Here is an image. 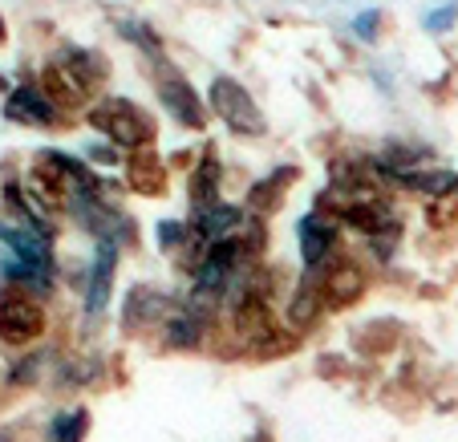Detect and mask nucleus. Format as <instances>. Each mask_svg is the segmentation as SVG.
Listing matches in <instances>:
<instances>
[{
	"label": "nucleus",
	"mask_w": 458,
	"mask_h": 442,
	"mask_svg": "<svg viewBox=\"0 0 458 442\" xmlns=\"http://www.w3.org/2000/svg\"><path fill=\"white\" fill-rule=\"evenodd\" d=\"M102 81H106V57L94 49H81V45H57L41 73V89L61 110L86 106Z\"/></svg>",
	"instance_id": "1"
},
{
	"label": "nucleus",
	"mask_w": 458,
	"mask_h": 442,
	"mask_svg": "<svg viewBox=\"0 0 458 442\" xmlns=\"http://www.w3.org/2000/svg\"><path fill=\"white\" fill-rule=\"evenodd\" d=\"M86 122L110 147H122L126 155L155 147V118L130 98H98L86 110Z\"/></svg>",
	"instance_id": "2"
},
{
	"label": "nucleus",
	"mask_w": 458,
	"mask_h": 442,
	"mask_svg": "<svg viewBox=\"0 0 458 442\" xmlns=\"http://www.w3.org/2000/svg\"><path fill=\"white\" fill-rule=\"evenodd\" d=\"M49 333V309L41 296L21 288H0V345H33Z\"/></svg>",
	"instance_id": "3"
},
{
	"label": "nucleus",
	"mask_w": 458,
	"mask_h": 442,
	"mask_svg": "<svg viewBox=\"0 0 458 442\" xmlns=\"http://www.w3.org/2000/svg\"><path fill=\"white\" fill-rule=\"evenodd\" d=\"M208 106L216 110V118L224 122L227 131L240 134V139H256V134H264V114H259L256 98H251L235 78H224V73L211 78Z\"/></svg>",
	"instance_id": "4"
},
{
	"label": "nucleus",
	"mask_w": 458,
	"mask_h": 442,
	"mask_svg": "<svg viewBox=\"0 0 458 442\" xmlns=\"http://www.w3.org/2000/svg\"><path fill=\"white\" fill-rule=\"evenodd\" d=\"M155 89H158V102L166 106V114H171L179 126H187V131H203V126H208V106L199 102L195 86H191L174 65H163V61H158Z\"/></svg>",
	"instance_id": "5"
},
{
	"label": "nucleus",
	"mask_w": 458,
	"mask_h": 442,
	"mask_svg": "<svg viewBox=\"0 0 458 442\" xmlns=\"http://www.w3.org/2000/svg\"><path fill=\"white\" fill-rule=\"evenodd\" d=\"M118 256H122V243H114V240L94 243V260H89V272H86V293H81V312H86V321H102V312L110 309Z\"/></svg>",
	"instance_id": "6"
},
{
	"label": "nucleus",
	"mask_w": 458,
	"mask_h": 442,
	"mask_svg": "<svg viewBox=\"0 0 458 442\" xmlns=\"http://www.w3.org/2000/svg\"><path fill=\"white\" fill-rule=\"evenodd\" d=\"M296 248H301V264L309 272H320V264H329L333 248H337V219L329 211H309L296 224Z\"/></svg>",
	"instance_id": "7"
},
{
	"label": "nucleus",
	"mask_w": 458,
	"mask_h": 442,
	"mask_svg": "<svg viewBox=\"0 0 458 442\" xmlns=\"http://www.w3.org/2000/svg\"><path fill=\"white\" fill-rule=\"evenodd\" d=\"M0 243H4V251H9V256H17V260L33 264V268H45V272H57L53 235L17 224V219H0Z\"/></svg>",
	"instance_id": "8"
},
{
	"label": "nucleus",
	"mask_w": 458,
	"mask_h": 442,
	"mask_svg": "<svg viewBox=\"0 0 458 442\" xmlns=\"http://www.w3.org/2000/svg\"><path fill=\"white\" fill-rule=\"evenodd\" d=\"M174 309H179V304H174L163 288L139 285V288H130V296H126L122 325H126V333H150V329H158V325H166V317H171Z\"/></svg>",
	"instance_id": "9"
},
{
	"label": "nucleus",
	"mask_w": 458,
	"mask_h": 442,
	"mask_svg": "<svg viewBox=\"0 0 458 442\" xmlns=\"http://www.w3.org/2000/svg\"><path fill=\"white\" fill-rule=\"evenodd\" d=\"M4 118L21 122V126H53V122L61 118V106L53 102L41 86H17V89H9Z\"/></svg>",
	"instance_id": "10"
},
{
	"label": "nucleus",
	"mask_w": 458,
	"mask_h": 442,
	"mask_svg": "<svg viewBox=\"0 0 458 442\" xmlns=\"http://www.w3.org/2000/svg\"><path fill=\"white\" fill-rule=\"evenodd\" d=\"M320 312H325V293H320V276L317 272H304V280L293 288V296H288V329L304 333L312 329V325L320 321Z\"/></svg>",
	"instance_id": "11"
},
{
	"label": "nucleus",
	"mask_w": 458,
	"mask_h": 442,
	"mask_svg": "<svg viewBox=\"0 0 458 442\" xmlns=\"http://www.w3.org/2000/svg\"><path fill=\"white\" fill-rule=\"evenodd\" d=\"M208 325H211V317L208 312H199V309H191L187 301L179 304V309L166 317V325H163V341L171 349H199L203 341H208Z\"/></svg>",
	"instance_id": "12"
},
{
	"label": "nucleus",
	"mask_w": 458,
	"mask_h": 442,
	"mask_svg": "<svg viewBox=\"0 0 458 442\" xmlns=\"http://www.w3.org/2000/svg\"><path fill=\"white\" fill-rule=\"evenodd\" d=\"M219 183H224V171H219L216 150H203V158L195 163V171H191V183H187L191 216H203L208 208L224 203V200H219Z\"/></svg>",
	"instance_id": "13"
},
{
	"label": "nucleus",
	"mask_w": 458,
	"mask_h": 442,
	"mask_svg": "<svg viewBox=\"0 0 458 442\" xmlns=\"http://www.w3.org/2000/svg\"><path fill=\"white\" fill-rule=\"evenodd\" d=\"M320 293H325V304L345 309V304H353L357 296L365 293V268H357L353 260L333 264V268H325V276H320Z\"/></svg>",
	"instance_id": "14"
},
{
	"label": "nucleus",
	"mask_w": 458,
	"mask_h": 442,
	"mask_svg": "<svg viewBox=\"0 0 458 442\" xmlns=\"http://www.w3.org/2000/svg\"><path fill=\"white\" fill-rule=\"evenodd\" d=\"M248 219V211L240 203H216L203 216H195V232L208 243H224V240H240V227Z\"/></svg>",
	"instance_id": "15"
},
{
	"label": "nucleus",
	"mask_w": 458,
	"mask_h": 442,
	"mask_svg": "<svg viewBox=\"0 0 458 442\" xmlns=\"http://www.w3.org/2000/svg\"><path fill=\"white\" fill-rule=\"evenodd\" d=\"M126 183H130V191H139V195H163L166 171H163V163H158L155 147L134 150V155L126 158Z\"/></svg>",
	"instance_id": "16"
},
{
	"label": "nucleus",
	"mask_w": 458,
	"mask_h": 442,
	"mask_svg": "<svg viewBox=\"0 0 458 442\" xmlns=\"http://www.w3.org/2000/svg\"><path fill=\"white\" fill-rule=\"evenodd\" d=\"M89 434V410L86 406H65L49 418L45 426V442H86Z\"/></svg>",
	"instance_id": "17"
},
{
	"label": "nucleus",
	"mask_w": 458,
	"mask_h": 442,
	"mask_svg": "<svg viewBox=\"0 0 458 442\" xmlns=\"http://www.w3.org/2000/svg\"><path fill=\"white\" fill-rule=\"evenodd\" d=\"M296 179V166H276V174H268L264 183H256L251 187V195H248V203H251V211H272V208H280V195H284V187Z\"/></svg>",
	"instance_id": "18"
},
{
	"label": "nucleus",
	"mask_w": 458,
	"mask_h": 442,
	"mask_svg": "<svg viewBox=\"0 0 458 442\" xmlns=\"http://www.w3.org/2000/svg\"><path fill=\"white\" fill-rule=\"evenodd\" d=\"M114 29H118V37H126V41L139 45L147 57H155V61L163 57V41H158V33L150 25H142V21H134V17H130V21L118 17V21H114Z\"/></svg>",
	"instance_id": "19"
},
{
	"label": "nucleus",
	"mask_w": 458,
	"mask_h": 442,
	"mask_svg": "<svg viewBox=\"0 0 458 442\" xmlns=\"http://www.w3.org/2000/svg\"><path fill=\"white\" fill-rule=\"evenodd\" d=\"M426 219H430L434 227H450L458 219V187L446 195H438L434 203H426Z\"/></svg>",
	"instance_id": "20"
},
{
	"label": "nucleus",
	"mask_w": 458,
	"mask_h": 442,
	"mask_svg": "<svg viewBox=\"0 0 458 442\" xmlns=\"http://www.w3.org/2000/svg\"><path fill=\"white\" fill-rule=\"evenodd\" d=\"M41 373H45V353H33V357H21V361L13 365V370H9V382L13 386H33Z\"/></svg>",
	"instance_id": "21"
},
{
	"label": "nucleus",
	"mask_w": 458,
	"mask_h": 442,
	"mask_svg": "<svg viewBox=\"0 0 458 442\" xmlns=\"http://www.w3.org/2000/svg\"><path fill=\"white\" fill-rule=\"evenodd\" d=\"M454 21H458V4L450 0V4H438V9L426 13L422 29H426V33H446V29H454Z\"/></svg>",
	"instance_id": "22"
},
{
	"label": "nucleus",
	"mask_w": 458,
	"mask_h": 442,
	"mask_svg": "<svg viewBox=\"0 0 458 442\" xmlns=\"http://www.w3.org/2000/svg\"><path fill=\"white\" fill-rule=\"evenodd\" d=\"M155 240L163 251H174L182 240H187V224H182V219H163V224L155 227Z\"/></svg>",
	"instance_id": "23"
},
{
	"label": "nucleus",
	"mask_w": 458,
	"mask_h": 442,
	"mask_svg": "<svg viewBox=\"0 0 458 442\" xmlns=\"http://www.w3.org/2000/svg\"><path fill=\"white\" fill-rule=\"evenodd\" d=\"M377 29H381V9H365V13H357L353 17V33H357V41H377Z\"/></svg>",
	"instance_id": "24"
},
{
	"label": "nucleus",
	"mask_w": 458,
	"mask_h": 442,
	"mask_svg": "<svg viewBox=\"0 0 458 442\" xmlns=\"http://www.w3.org/2000/svg\"><path fill=\"white\" fill-rule=\"evenodd\" d=\"M86 158H94V163H102V166H118V163H122L118 150L106 147V142H89V147H86Z\"/></svg>",
	"instance_id": "25"
},
{
	"label": "nucleus",
	"mask_w": 458,
	"mask_h": 442,
	"mask_svg": "<svg viewBox=\"0 0 458 442\" xmlns=\"http://www.w3.org/2000/svg\"><path fill=\"white\" fill-rule=\"evenodd\" d=\"M0 45H4V17H0Z\"/></svg>",
	"instance_id": "26"
},
{
	"label": "nucleus",
	"mask_w": 458,
	"mask_h": 442,
	"mask_svg": "<svg viewBox=\"0 0 458 442\" xmlns=\"http://www.w3.org/2000/svg\"><path fill=\"white\" fill-rule=\"evenodd\" d=\"M0 89H9V81H4V78H0Z\"/></svg>",
	"instance_id": "27"
}]
</instances>
